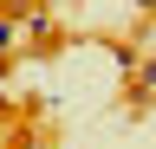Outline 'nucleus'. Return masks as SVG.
<instances>
[{
  "mask_svg": "<svg viewBox=\"0 0 156 149\" xmlns=\"http://www.w3.org/2000/svg\"><path fill=\"white\" fill-rule=\"evenodd\" d=\"M136 91H143V97L156 91V59H143V65H136Z\"/></svg>",
  "mask_w": 156,
  "mask_h": 149,
  "instance_id": "1",
  "label": "nucleus"
}]
</instances>
